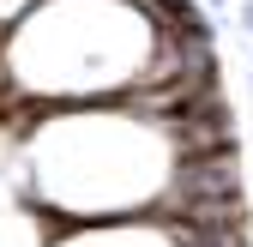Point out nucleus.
I'll use <instances>...</instances> for the list:
<instances>
[{
  "label": "nucleus",
  "mask_w": 253,
  "mask_h": 247,
  "mask_svg": "<svg viewBox=\"0 0 253 247\" xmlns=\"http://www.w3.org/2000/svg\"><path fill=\"white\" fill-rule=\"evenodd\" d=\"M241 24H247V30H253V0H241Z\"/></svg>",
  "instance_id": "1"
},
{
  "label": "nucleus",
  "mask_w": 253,
  "mask_h": 247,
  "mask_svg": "<svg viewBox=\"0 0 253 247\" xmlns=\"http://www.w3.org/2000/svg\"><path fill=\"white\" fill-rule=\"evenodd\" d=\"M211 6H223V0H211Z\"/></svg>",
  "instance_id": "2"
}]
</instances>
